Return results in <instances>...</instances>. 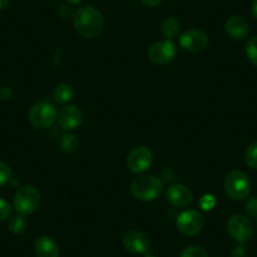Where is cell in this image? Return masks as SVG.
<instances>
[{
    "label": "cell",
    "mask_w": 257,
    "mask_h": 257,
    "mask_svg": "<svg viewBox=\"0 0 257 257\" xmlns=\"http://www.w3.org/2000/svg\"><path fill=\"white\" fill-rule=\"evenodd\" d=\"M73 26L81 37L92 39L102 33L105 21L98 9H96L95 7L86 6L75 12Z\"/></svg>",
    "instance_id": "1"
},
{
    "label": "cell",
    "mask_w": 257,
    "mask_h": 257,
    "mask_svg": "<svg viewBox=\"0 0 257 257\" xmlns=\"http://www.w3.org/2000/svg\"><path fill=\"white\" fill-rule=\"evenodd\" d=\"M133 196L143 202L155 201L163 193V182L155 175H140L132 183Z\"/></svg>",
    "instance_id": "2"
},
{
    "label": "cell",
    "mask_w": 257,
    "mask_h": 257,
    "mask_svg": "<svg viewBox=\"0 0 257 257\" xmlns=\"http://www.w3.org/2000/svg\"><path fill=\"white\" fill-rule=\"evenodd\" d=\"M224 190L231 199L242 201L248 197L249 190H251V182L243 172L233 170L224 178Z\"/></svg>",
    "instance_id": "3"
},
{
    "label": "cell",
    "mask_w": 257,
    "mask_h": 257,
    "mask_svg": "<svg viewBox=\"0 0 257 257\" xmlns=\"http://www.w3.org/2000/svg\"><path fill=\"white\" fill-rule=\"evenodd\" d=\"M57 110L53 103L48 101H41L32 106L29 111V122L34 128L44 130L49 128L57 120Z\"/></svg>",
    "instance_id": "4"
},
{
    "label": "cell",
    "mask_w": 257,
    "mask_h": 257,
    "mask_svg": "<svg viewBox=\"0 0 257 257\" xmlns=\"http://www.w3.org/2000/svg\"><path fill=\"white\" fill-rule=\"evenodd\" d=\"M41 203L39 192L32 185H24L16 192L14 196V209L19 214H32L38 209Z\"/></svg>",
    "instance_id": "5"
},
{
    "label": "cell",
    "mask_w": 257,
    "mask_h": 257,
    "mask_svg": "<svg viewBox=\"0 0 257 257\" xmlns=\"http://www.w3.org/2000/svg\"><path fill=\"white\" fill-rule=\"evenodd\" d=\"M227 231L229 236L236 239L238 243H246L252 238L253 226L248 217L243 214H234L227 222Z\"/></svg>",
    "instance_id": "6"
},
{
    "label": "cell",
    "mask_w": 257,
    "mask_h": 257,
    "mask_svg": "<svg viewBox=\"0 0 257 257\" xmlns=\"http://www.w3.org/2000/svg\"><path fill=\"white\" fill-rule=\"evenodd\" d=\"M203 216L194 209H187L182 212L177 218V228L184 236H196L203 229Z\"/></svg>",
    "instance_id": "7"
},
{
    "label": "cell",
    "mask_w": 257,
    "mask_h": 257,
    "mask_svg": "<svg viewBox=\"0 0 257 257\" xmlns=\"http://www.w3.org/2000/svg\"><path fill=\"white\" fill-rule=\"evenodd\" d=\"M153 163V154L150 152L149 148L140 147L134 148L132 152L128 153L127 159H126V165H127L128 170L135 174H142V173L147 172Z\"/></svg>",
    "instance_id": "8"
},
{
    "label": "cell",
    "mask_w": 257,
    "mask_h": 257,
    "mask_svg": "<svg viewBox=\"0 0 257 257\" xmlns=\"http://www.w3.org/2000/svg\"><path fill=\"white\" fill-rule=\"evenodd\" d=\"M149 59L155 64H168L177 56V47L172 41L155 42L148 52Z\"/></svg>",
    "instance_id": "9"
},
{
    "label": "cell",
    "mask_w": 257,
    "mask_h": 257,
    "mask_svg": "<svg viewBox=\"0 0 257 257\" xmlns=\"http://www.w3.org/2000/svg\"><path fill=\"white\" fill-rule=\"evenodd\" d=\"M179 44L184 51L197 53L203 51L208 46V37L199 29H188L180 36Z\"/></svg>",
    "instance_id": "10"
},
{
    "label": "cell",
    "mask_w": 257,
    "mask_h": 257,
    "mask_svg": "<svg viewBox=\"0 0 257 257\" xmlns=\"http://www.w3.org/2000/svg\"><path fill=\"white\" fill-rule=\"evenodd\" d=\"M122 243L128 252L137 254L147 253L150 248V238L147 233L139 231V229L128 231L123 236Z\"/></svg>",
    "instance_id": "11"
},
{
    "label": "cell",
    "mask_w": 257,
    "mask_h": 257,
    "mask_svg": "<svg viewBox=\"0 0 257 257\" xmlns=\"http://www.w3.org/2000/svg\"><path fill=\"white\" fill-rule=\"evenodd\" d=\"M58 125L66 132L76 130L83 121V113L81 108L76 105H68L61 108L57 115Z\"/></svg>",
    "instance_id": "12"
},
{
    "label": "cell",
    "mask_w": 257,
    "mask_h": 257,
    "mask_svg": "<svg viewBox=\"0 0 257 257\" xmlns=\"http://www.w3.org/2000/svg\"><path fill=\"white\" fill-rule=\"evenodd\" d=\"M167 199L175 207H187L192 202L193 194L187 185L172 184L167 189Z\"/></svg>",
    "instance_id": "13"
},
{
    "label": "cell",
    "mask_w": 257,
    "mask_h": 257,
    "mask_svg": "<svg viewBox=\"0 0 257 257\" xmlns=\"http://www.w3.org/2000/svg\"><path fill=\"white\" fill-rule=\"evenodd\" d=\"M226 33L236 41H242L248 36V24L242 17H229L224 24Z\"/></svg>",
    "instance_id": "14"
},
{
    "label": "cell",
    "mask_w": 257,
    "mask_h": 257,
    "mask_svg": "<svg viewBox=\"0 0 257 257\" xmlns=\"http://www.w3.org/2000/svg\"><path fill=\"white\" fill-rule=\"evenodd\" d=\"M34 251L37 257H58L59 247L53 238L48 236H41L36 241Z\"/></svg>",
    "instance_id": "15"
},
{
    "label": "cell",
    "mask_w": 257,
    "mask_h": 257,
    "mask_svg": "<svg viewBox=\"0 0 257 257\" xmlns=\"http://www.w3.org/2000/svg\"><path fill=\"white\" fill-rule=\"evenodd\" d=\"M53 98L57 103H67L73 98V88L68 83H59L53 91Z\"/></svg>",
    "instance_id": "16"
},
{
    "label": "cell",
    "mask_w": 257,
    "mask_h": 257,
    "mask_svg": "<svg viewBox=\"0 0 257 257\" xmlns=\"http://www.w3.org/2000/svg\"><path fill=\"white\" fill-rule=\"evenodd\" d=\"M162 33L168 41H173L180 33V23L178 19L169 17L162 24Z\"/></svg>",
    "instance_id": "17"
},
{
    "label": "cell",
    "mask_w": 257,
    "mask_h": 257,
    "mask_svg": "<svg viewBox=\"0 0 257 257\" xmlns=\"http://www.w3.org/2000/svg\"><path fill=\"white\" fill-rule=\"evenodd\" d=\"M59 144H61L62 150H63L64 153H67V154H72V153H75L76 150H77L78 139L76 138V135L70 134V133H68V134H64L63 137H62Z\"/></svg>",
    "instance_id": "18"
},
{
    "label": "cell",
    "mask_w": 257,
    "mask_h": 257,
    "mask_svg": "<svg viewBox=\"0 0 257 257\" xmlns=\"http://www.w3.org/2000/svg\"><path fill=\"white\" fill-rule=\"evenodd\" d=\"M9 231L14 234H21L26 231L27 228V221L24 218L23 214H17V216H13L9 221Z\"/></svg>",
    "instance_id": "19"
},
{
    "label": "cell",
    "mask_w": 257,
    "mask_h": 257,
    "mask_svg": "<svg viewBox=\"0 0 257 257\" xmlns=\"http://www.w3.org/2000/svg\"><path fill=\"white\" fill-rule=\"evenodd\" d=\"M244 162H246L247 167L257 169V142L248 145L244 152Z\"/></svg>",
    "instance_id": "20"
},
{
    "label": "cell",
    "mask_w": 257,
    "mask_h": 257,
    "mask_svg": "<svg viewBox=\"0 0 257 257\" xmlns=\"http://www.w3.org/2000/svg\"><path fill=\"white\" fill-rule=\"evenodd\" d=\"M180 257H208V253L203 247L189 246L183 249Z\"/></svg>",
    "instance_id": "21"
},
{
    "label": "cell",
    "mask_w": 257,
    "mask_h": 257,
    "mask_svg": "<svg viewBox=\"0 0 257 257\" xmlns=\"http://www.w3.org/2000/svg\"><path fill=\"white\" fill-rule=\"evenodd\" d=\"M246 54L249 61L257 67V36L249 39L246 44Z\"/></svg>",
    "instance_id": "22"
},
{
    "label": "cell",
    "mask_w": 257,
    "mask_h": 257,
    "mask_svg": "<svg viewBox=\"0 0 257 257\" xmlns=\"http://www.w3.org/2000/svg\"><path fill=\"white\" fill-rule=\"evenodd\" d=\"M12 175H13V173H12L11 167L6 163L0 162V187L11 182Z\"/></svg>",
    "instance_id": "23"
},
{
    "label": "cell",
    "mask_w": 257,
    "mask_h": 257,
    "mask_svg": "<svg viewBox=\"0 0 257 257\" xmlns=\"http://www.w3.org/2000/svg\"><path fill=\"white\" fill-rule=\"evenodd\" d=\"M12 216V206L4 198H0V221H6Z\"/></svg>",
    "instance_id": "24"
},
{
    "label": "cell",
    "mask_w": 257,
    "mask_h": 257,
    "mask_svg": "<svg viewBox=\"0 0 257 257\" xmlns=\"http://www.w3.org/2000/svg\"><path fill=\"white\" fill-rule=\"evenodd\" d=\"M244 211L252 218H257V197H252L244 204Z\"/></svg>",
    "instance_id": "25"
},
{
    "label": "cell",
    "mask_w": 257,
    "mask_h": 257,
    "mask_svg": "<svg viewBox=\"0 0 257 257\" xmlns=\"http://www.w3.org/2000/svg\"><path fill=\"white\" fill-rule=\"evenodd\" d=\"M231 257H247V248L243 243L234 246L231 251Z\"/></svg>",
    "instance_id": "26"
},
{
    "label": "cell",
    "mask_w": 257,
    "mask_h": 257,
    "mask_svg": "<svg viewBox=\"0 0 257 257\" xmlns=\"http://www.w3.org/2000/svg\"><path fill=\"white\" fill-rule=\"evenodd\" d=\"M214 203H216V202H214L213 197H212V196H204L203 198L201 199V203H199V204H201V207L204 209V211H209V209L213 208Z\"/></svg>",
    "instance_id": "27"
},
{
    "label": "cell",
    "mask_w": 257,
    "mask_h": 257,
    "mask_svg": "<svg viewBox=\"0 0 257 257\" xmlns=\"http://www.w3.org/2000/svg\"><path fill=\"white\" fill-rule=\"evenodd\" d=\"M72 13L73 12L71 11L70 7H67V6L61 7V9H59V16H61L62 18H68V17L72 16Z\"/></svg>",
    "instance_id": "28"
},
{
    "label": "cell",
    "mask_w": 257,
    "mask_h": 257,
    "mask_svg": "<svg viewBox=\"0 0 257 257\" xmlns=\"http://www.w3.org/2000/svg\"><path fill=\"white\" fill-rule=\"evenodd\" d=\"M12 97V90L9 87H3L0 90V98L3 100H9Z\"/></svg>",
    "instance_id": "29"
},
{
    "label": "cell",
    "mask_w": 257,
    "mask_h": 257,
    "mask_svg": "<svg viewBox=\"0 0 257 257\" xmlns=\"http://www.w3.org/2000/svg\"><path fill=\"white\" fill-rule=\"evenodd\" d=\"M147 7H158L163 3V0H140Z\"/></svg>",
    "instance_id": "30"
},
{
    "label": "cell",
    "mask_w": 257,
    "mask_h": 257,
    "mask_svg": "<svg viewBox=\"0 0 257 257\" xmlns=\"http://www.w3.org/2000/svg\"><path fill=\"white\" fill-rule=\"evenodd\" d=\"M251 12H252V16L257 19V0H252Z\"/></svg>",
    "instance_id": "31"
},
{
    "label": "cell",
    "mask_w": 257,
    "mask_h": 257,
    "mask_svg": "<svg viewBox=\"0 0 257 257\" xmlns=\"http://www.w3.org/2000/svg\"><path fill=\"white\" fill-rule=\"evenodd\" d=\"M9 4V0H0V11L4 8H7Z\"/></svg>",
    "instance_id": "32"
},
{
    "label": "cell",
    "mask_w": 257,
    "mask_h": 257,
    "mask_svg": "<svg viewBox=\"0 0 257 257\" xmlns=\"http://www.w3.org/2000/svg\"><path fill=\"white\" fill-rule=\"evenodd\" d=\"M64 2H67L68 4H72V6H76V4H80L82 0H64Z\"/></svg>",
    "instance_id": "33"
},
{
    "label": "cell",
    "mask_w": 257,
    "mask_h": 257,
    "mask_svg": "<svg viewBox=\"0 0 257 257\" xmlns=\"http://www.w3.org/2000/svg\"><path fill=\"white\" fill-rule=\"evenodd\" d=\"M144 257H155V256H154V254L148 253V252H147V253H144Z\"/></svg>",
    "instance_id": "34"
}]
</instances>
